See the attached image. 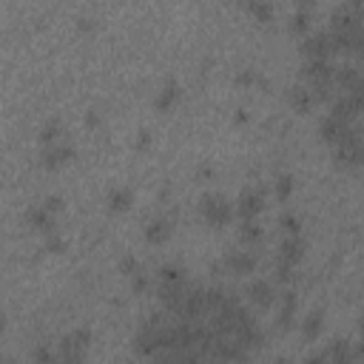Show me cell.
I'll return each mask as SVG.
<instances>
[{
    "label": "cell",
    "instance_id": "obj_40",
    "mask_svg": "<svg viewBox=\"0 0 364 364\" xmlns=\"http://www.w3.org/2000/svg\"><path fill=\"white\" fill-rule=\"evenodd\" d=\"M0 364H9V358H3V356H0Z\"/></svg>",
    "mask_w": 364,
    "mask_h": 364
},
{
    "label": "cell",
    "instance_id": "obj_36",
    "mask_svg": "<svg viewBox=\"0 0 364 364\" xmlns=\"http://www.w3.org/2000/svg\"><path fill=\"white\" fill-rule=\"evenodd\" d=\"M86 123H88V126H97V123H100V117H97L94 111H88V114H86Z\"/></svg>",
    "mask_w": 364,
    "mask_h": 364
},
{
    "label": "cell",
    "instance_id": "obj_19",
    "mask_svg": "<svg viewBox=\"0 0 364 364\" xmlns=\"http://www.w3.org/2000/svg\"><path fill=\"white\" fill-rule=\"evenodd\" d=\"M262 236H265V231H262V225L256 220H245V222L239 225V239L245 242V245H251V248L259 245Z\"/></svg>",
    "mask_w": 364,
    "mask_h": 364
},
{
    "label": "cell",
    "instance_id": "obj_17",
    "mask_svg": "<svg viewBox=\"0 0 364 364\" xmlns=\"http://www.w3.org/2000/svg\"><path fill=\"white\" fill-rule=\"evenodd\" d=\"M322 325H325V313L322 310H310L307 316L302 319V336L307 342H316L319 333H322Z\"/></svg>",
    "mask_w": 364,
    "mask_h": 364
},
{
    "label": "cell",
    "instance_id": "obj_34",
    "mask_svg": "<svg viewBox=\"0 0 364 364\" xmlns=\"http://www.w3.org/2000/svg\"><path fill=\"white\" fill-rule=\"evenodd\" d=\"M149 145H151V134H149V131H140V140H137V149H140V151H145V149H149Z\"/></svg>",
    "mask_w": 364,
    "mask_h": 364
},
{
    "label": "cell",
    "instance_id": "obj_11",
    "mask_svg": "<svg viewBox=\"0 0 364 364\" xmlns=\"http://www.w3.org/2000/svg\"><path fill=\"white\" fill-rule=\"evenodd\" d=\"M171 231H174L171 216H157V220L145 225V242H149V245H162V242L171 236Z\"/></svg>",
    "mask_w": 364,
    "mask_h": 364
},
{
    "label": "cell",
    "instance_id": "obj_15",
    "mask_svg": "<svg viewBox=\"0 0 364 364\" xmlns=\"http://www.w3.org/2000/svg\"><path fill=\"white\" fill-rule=\"evenodd\" d=\"M180 83L177 80H168L162 88H160V94H157V100H154V106L160 108V111H171L174 106H177V100H180Z\"/></svg>",
    "mask_w": 364,
    "mask_h": 364
},
{
    "label": "cell",
    "instance_id": "obj_2",
    "mask_svg": "<svg viewBox=\"0 0 364 364\" xmlns=\"http://www.w3.org/2000/svg\"><path fill=\"white\" fill-rule=\"evenodd\" d=\"M200 211H202L205 222L211 228H225L233 220V208H231L228 197H222V193H205V197L200 200Z\"/></svg>",
    "mask_w": 364,
    "mask_h": 364
},
{
    "label": "cell",
    "instance_id": "obj_23",
    "mask_svg": "<svg viewBox=\"0 0 364 364\" xmlns=\"http://www.w3.org/2000/svg\"><path fill=\"white\" fill-rule=\"evenodd\" d=\"M279 225L287 231V236H299L302 233V220H299L296 213H290V211L279 216Z\"/></svg>",
    "mask_w": 364,
    "mask_h": 364
},
{
    "label": "cell",
    "instance_id": "obj_25",
    "mask_svg": "<svg viewBox=\"0 0 364 364\" xmlns=\"http://www.w3.org/2000/svg\"><path fill=\"white\" fill-rule=\"evenodd\" d=\"M55 350L52 347H46V345H37L35 350H32V361L35 364H55Z\"/></svg>",
    "mask_w": 364,
    "mask_h": 364
},
{
    "label": "cell",
    "instance_id": "obj_6",
    "mask_svg": "<svg viewBox=\"0 0 364 364\" xmlns=\"http://www.w3.org/2000/svg\"><path fill=\"white\" fill-rule=\"evenodd\" d=\"M75 145H68V142H55V145H46L43 154H40V162L43 168H48V171H57V168H63L66 162L75 160Z\"/></svg>",
    "mask_w": 364,
    "mask_h": 364
},
{
    "label": "cell",
    "instance_id": "obj_27",
    "mask_svg": "<svg viewBox=\"0 0 364 364\" xmlns=\"http://www.w3.org/2000/svg\"><path fill=\"white\" fill-rule=\"evenodd\" d=\"M48 253H63V248H66V242H63V236L55 231V233H48L46 236V245H43Z\"/></svg>",
    "mask_w": 364,
    "mask_h": 364
},
{
    "label": "cell",
    "instance_id": "obj_35",
    "mask_svg": "<svg viewBox=\"0 0 364 364\" xmlns=\"http://www.w3.org/2000/svg\"><path fill=\"white\" fill-rule=\"evenodd\" d=\"M233 119H236V123H239V126H242V123H248V111H245V108H239Z\"/></svg>",
    "mask_w": 364,
    "mask_h": 364
},
{
    "label": "cell",
    "instance_id": "obj_1",
    "mask_svg": "<svg viewBox=\"0 0 364 364\" xmlns=\"http://www.w3.org/2000/svg\"><path fill=\"white\" fill-rule=\"evenodd\" d=\"M91 345V333L86 327L71 330L68 336H63L60 342V353L55 358V364H86V350Z\"/></svg>",
    "mask_w": 364,
    "mask_h": 364
},
{
    "label": "cell",
    "instance_id": "obj_16",
    "mask_svg": "<svg viewBox=\"0 0 364 364\" xmlns=\"http://www.w3.org/2000/svg\"><path fill=\"white\" fill-rule=\"evenodd\" d=\"M296 316V294L294 290H285L282 294V310H279V330H290Z\"/></svg>",
    "mask_w": 364,
    "mask_h": 364
},
{
    "label": "cell",
    "instance_id": "obj_8",
    "mask_svg": "<svg viewBox=\"0 0 364 364\" xmlns=\"http://www.w3.org/2000/svg\"><path fill=\"white\" fill-rule=\"evenodd\" d=\"M333 71H336V66L330 60H305L302 75L310 80V86H330Z\"/></svg>",
    "mask_w": 364,
    "mask_h": 364
},
{
    "label": "cell",
    "instance_id": "obj_42",
    "mask_svg": "<svg viewBox=\"0 0 364 364\" xmlns=\"http://www.w3.org/2000/svg\"><path fill=\"white\" fill-rule=\"evenodd\" d=\"M9 364H12V361H9Z\"/></svg>",
    "mask_w": 364,
    "mask_h": 364
},
{
    "label": "cell",
    "instance_id": "obj_4",
    "mask_svg": "<svg viewBox=\"0 0 364 364\" xmlns=\"http://www.w3.org/2000/svg\"><path fill=\"white\" fill-rule=\"evenodd\" d=\"M302 55L307 60H330L336 55L333 37L327 32H313V35H307L305 43H302Z\"/></svg>",
    "mask_w": 364,
    "mask_h": 364
},
{
    "label": "cell",
    "instance_id": "obj_32",
    "mask_svg": "<svg viewBox=\"0 0 364 364\" xmlns=\"http://www.w3.org/2000/svg\"><path fill=\"white\" fill-rule=\"evenodd\" d=\"M43 208H46L48 213H60V211H63V197H57V193H52V197H46Z\"/></svg>",
    "mask_w": 364,
    "mask_h": 364
},
{
    "label": "cell",
    "instance_id": "obj_7",
    "mask_svg": "<svg viewBox=\"0 0 364 364\" xmlns=\"http://www.w3.org/2000/svg\"><path fill=\"white\" fill-rule=\"evenodd\" d=\"M245 296L251 299V305H256L259 310H268L276 299V287L268 279H251L245 287Z\"/></svg>",
    "mask_w": 364,
    "mask_h": 364
},
{
    "label": "cell",
    "instance_id": "obj_5",
    "mask_svg": "<svg viewBox=\"0 0 364 364\" xmlns=\"http://www.w3.org/2000/svg\"><path fill=\"white\" fill-rule=\"evenodd\" d=\"M333 157L338 165H345V168H358L361 165V128L347 137L345 142H338L333 145Z\"/></svg>",
    "mask_w": 364,
    "mask_h": 364
},
{
    "label": "cell",
    "instance_id": "obj_30",
    "mask_svg": "<svg viewBox=\"0 0 364 364\" xmlns=\"http://www.w3.org/2000/svg\"><path fill=\"white\" fill-rule=\"evenodd\" d=\"M290 279H294V268H290V265H285V262H276V282L279 285H287Z\"/></svg>",
    "mask_w": 364,
    "mask_h": 364
},
{
    "label": "cell",
    "instance_id": "obj_39",
    "mask_svg": "<svg viewBox=\"0 0 364 364\" xmlns=\"http://www.w3.org/2000/svg\"><path fill=\"white\" fill-rule=\"evenodd\" d=\"M274 364H287V358H276V361H274Z\"/></svg>",
    "mask_w": 364,
    "mask_h": 364
},
{
    "label": "cell",
    "instance_id": "obj_38",
    "mask_svg": "<svg viewBox=\"0 0 364 364\" xmlns=\"http://www.w3.org/2000/svg\"><path fill=\"white\" fill-rule=\"evenodd\" d=\"M3 330H6V316L0 313V333H3Z\"/></svg>",
    "mask_w": 364,
    "mask_h": 364
},
{
    "label": "cell",
    "instance_id": "obj_21",
    "mask_svg": "<svg viewBox=\"0 0 364 364\" xmlns=\"http://www.w3.org/2000/svg\"><path fill=\"white\" fill-rule=\"evenodd\" d=\"M57 137H63V123H60V119H48V123L43 126V131H40V142L43 145H55Z\"/></svg>",
    "mask_w": 364,
    "mask_h": 364
},
{
    "label": "cell",
    "instance_id": "obj_20",
    "mask_svg": "<svg viewBox=\"0 0 364 364\" xmlns=\"http://www.w3.org/2000/svg\"><path fill=\"white\" fill-rule=\"evenodd\" d=\"M310 26V3L305 0V3H299V9L294 12V17H290V29L294 32H305Z\"/></svg>",
    "mask_w": 364,
    "mask_h": 364
},
{
    "label": "cell",
    "instance_id": "obj_9",
    "mask_svg": "<svg viewBox=\"0 0 364 364\" xmlns=\"http://www.w3.org/2000/svg\"><path fill=\"white\" fill-rule=\"evenodd\" d=\"M333 86L342 91V94H350V91H361V71L358 66H336L333 71Z\"/></svg>",
    "mask_w": 364,
    "mask_h": 364
},
{
    "label": "cell",
    "instance_id": "obj_41",
    "mask_svg": "<svg viewBox=\"0 0 364 364\" xmlns=\"http://www.w3.org/2000/svg\"><path fill=\"white\" fill-rule=\"evenodd\" d=\"M216 364H228V361H216Z\"/></svg>",
    "mask_w": 364,
    "mask_h": 364
},
{
    "label": "cell",
    "instance_id": "obj_28",
    "mask_svg": "<svg viewBox=\"0 0 364 364\" xmlns=\"http://www.w3.org/2000/svg\"><path fill=\"white\" fill-rule=\"evenodd\" d=\"M185 274L180 268H174V265H165V268H160V282H182Z\"/></svg>",
    "mask_w": 364,
    "mask_h": 364
},
{
    "label": "cell",
    "instance_id": "obj_18",
    "mask_svg": "<svg viewBox=\"0 0 364 364\" xmlns=\"http://www.w3.org/2000/svg\"><path fill=\"white\" fill-rule=\"evenodd\" d=\"M134 205V191L131 188H114L108 193V208L111 211H128Z\"/></svg>",
    "mask_w": 364,
    "mask_h": 364
},
{
    "label": "cell",
    "instance_id": "obj_12",
    "mask_svg": "<svg viewBox=\"0 0 364 364\" xmlns=\"http://www.w3.org/2000/svg\"><path fill=\"white\" fill-rule=\"evenodd\" d=\"M302 256H305V239L302 236H287L279 245L276 262H285V265H290V268H296V262H302Z\"/></svg>",
    "mask_w": 364,
    "mask_h": 364
},
{
    "label": "cell",
    "instance_id": "obj_14",
    "mask_svg": "<svg viewBox=\"0 0 364 364\" xmlns=\"http://www.w3.org/2000/svg\"><path fill=\"white\" fill-rule=\"evenodd\" d=\"M287 103L290 108H294L296 114H310L313 106H316V100L310 97V91L305 86H294V88H287Z\"/></svg>",
    "mask_w": 364,
    "mask_h": 364
},
{
    "label": "cell",
    "instance_id": "obj_24",
    "mask_svg": "<svg viewBox=\"0 0 364 364\" xmlns=\"http://www.w3.org/2000/svg\"><path fill=\"white\" fill-rule=\"evenodd\" d=\"M236 83H239V86H253V83H259V86H268V80H265L262 75H256L253 68H239Z\"/></svg>",
    "mask_w": 364,
    "mask_h": 364
},
{
    "label": "cell",
    "instance_id": "obj_13",
    "mask_svg": "<svg viewBox=\"0 0 364 364\" xmlns=\"http://www.w3.org/2000/svg\"><path fill=\"white\" fill-rule=\"evenodd\" d=\"M26 222L35 228V231H40V233H55V213H48L43 205H35V208H29L26 211Z\"/></svg>",
    "mask_w": 364,
    "mask_h": 364
},
{
    "label": "cell",
    "instance_id": "obj_31",
    "mask_svg": "<svg viewBox=\"0 0 364 364\" xmlns=\"http://www.w3.org/2000/svg\"><path fill=\"white\" fill-rule=\"evenodd\" d=\"M131 290H134V294H145V290H149V276H145V274H134L131 276Z\"/></svg>",
    "mask_w": 364,
    "mask_h": 364
},
{
    "label": "cell",
    "instance_id": "obj_33",
    "mask_svg": "<svg viewBox=\"0 0 364 364\" xmlns=\"http://www.w3.org/2000/svg\"><path fill=\"white\" fill-rule=\"evenodd\" d=\"M305 364H330V361H327V353L319 350V353H310V356L305 358Z\"/></svg>",
    "mask_w": 364,
    "mask_h": 364
},
{
    "label": "cell",
    "instance_id": "obj_29",
    "mask_svg": "<svg viewBox=\"0 0 364 364\" xmlns=\"http://www.w3.org/2000/svg\"><path fill=\"white\" fill-rule=\"evenodd\" d=\"M119 274H126V276H134V274H140V262H137V256H123L119 259Z\"/></svg>",
    "mask_w": 364,
    "mask_h": 364
},
{
    "label": "cell",
    "instance_id": "obj_3",
    "mask_svg": "<svg viewBox=\"0 0 364 364\" xmlns=\"http://www.w3.org/2000/svg\"><path fill=\"white\" fill-rule=\"evenodd\" d=\"M265 202H268V197H265V188L253 185V188H245L239 193L236 200V213L242 216V222L245 220H256V216L265 211Z\"/></svg>",
    "mask_w": 364,
    "mask_h": 364
},
{
    "label": "cell",
    "instance_id": "obj_10",
    "mask_svg": "<svg viewBox=\"0 0 364 364\" xmlns=\"http://www.w3.org/2000/svg\"><path fill=\"white\" fill-rule=\"evenodd\" d=\"M225 268L236 276H251L256 271V253L251 251H231L225 256Z\"/></svg>",
    "mask_w": 364,
    "mask_h": 364
},
{
    "label": "cell",
    "instance_id": "obj_26",
    "mask_svg": "<svg viewBox=\"0 0 364 364\" xmlns=\"http://www.w3.org/2000/svg\"><path fill=\"white\" fill-rule=\"evenodd\" d=\"M256 20H262V23H268L271 17H274V6H268V3H248L245 6Z\"/></svg>",
    "mask_w": 364,
    "mask_h": 364
},
{
    "label": "cell",
    "instance_id": "obj_22",
    "mask_svg": "<svg viewBox=\"0 0 364 364\" xmlns=\"http://www.w3.org/2000/svg\"><path fill=\"white\" fill-rule=\"evenodd\" d=\"M294 177H290V174H282L276 182H274V193H276V200L279 202H287L290 200V193H294Z\"/></svg>",
    "mask_w": 364,
    "mask_h": 364
},
{
    "label": "cell",
    "instance_id": "obj_37",
    "mask_svg": "<svg viewBox=\"0 0 364 364\" xmlns=\"http://www.w3.org/2000/svg\"><path fill=\"white\" fill-rule=\"evenodd\" d=\"M91 26H94V23L88 17H80V29H91Z\"/></svg>",
    "mask_w": 364,
    "mask_h": 364
}]
</instances>
